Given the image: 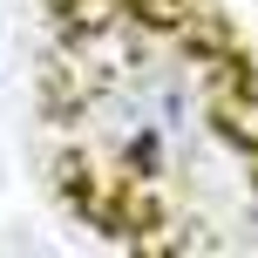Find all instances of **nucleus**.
I'll return each mask as SVG.
<instances>
[]
</instances>
